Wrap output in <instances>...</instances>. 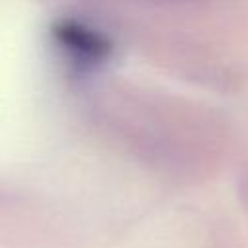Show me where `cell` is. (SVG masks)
<instances>
[{"mask_svg":"<svg viewBox=\"0 0 248 248\" xmlns=\"http://www.w3.org/2000/svg\"><path fill=\"white\" fill-rule=\"evenodd\" d=\"M56 33L60 41H64V45H68L72 50L79 52L81 56H89L95 60L107 50V45L101 41V37H95L91 31L81 29L78 25H62Z\"/></svg>","mask_w":248,"mask_h":248,"instance_id":"obj_1","label":"cell"}]
</instances>
